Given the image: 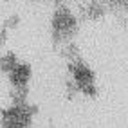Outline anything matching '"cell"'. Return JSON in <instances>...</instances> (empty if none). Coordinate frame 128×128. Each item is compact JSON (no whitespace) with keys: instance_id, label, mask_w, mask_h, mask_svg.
<instances>
[{"instance_id":"1","label":"cell","mask_w":128,"mask_h":128,"mask_svg":"<svg viewBox=\"0 0 128 128\" xmlns=\"http://www.w3.org/2000/svg\"><path fill=\"white\" fill-rule=\"evenodd\" d=\"M52 27L60 34H69L76 29V18L67 9H58L52 18Z\"/></svg>"},{"instance_id":"2","label":"cell","mask_w":128,"mask_h":128,"mask_svg":"<svg viewBox=\"0 0 128 128\" xmlns=\"http://www.w3.org/2000/svg\"><path fill=\"white\" fill-rule=\"evenodd\" d=\"M74 80L85 92H94V74L87 65L78 63L74 67Z\"/></svg>"},{"instance_id":"3","label":"cell","mask_w":128,"mask_h":128,"mask_svg":"<svg viewBox=\"0 0 128 128\" xmlns=\"http://www.w3.org/2000/svg\"><path fill=\"white\" fill-rule=\"evenodd\" d=\"M9 78L14 87H25L31 80V67L27 63H16L14 69L9 72Z\"/></svg>"},{"instance_id":"4","label":"cell","mask_w":128,"mask_h":128,"mask_svg":"<svg viewBox=\"0 0 128 128\" xmlns=\"http://www.w3.org/2000/svg\"><path fill=\"white\" fill-rule=\"evenodd\" d=\"M6 124L9 128H22L27 123V114L24 112L22 108H13L9 112H6Z\"/></svg>"},{"instance_id":"5","label":"cell","mask_w":128,"mask_h":128,"mask_svg":"<svg viewBox=\"0 0 128 128\" xmlns=\"http://www.w3.org/2000/svg\"><path fill=\"white\" fill-rule=\"evenodd\" d=\"M16 63H18V60H16V56L13 52H7L6 56L0 58V69H2L4 72H11Z\"/></svg>"}]
</instances>
